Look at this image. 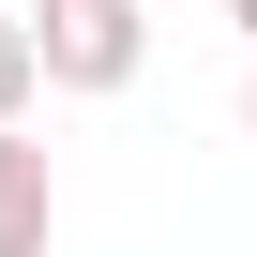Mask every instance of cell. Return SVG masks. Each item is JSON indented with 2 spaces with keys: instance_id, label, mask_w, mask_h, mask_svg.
Segmentation results:
<instances>
[{
  "instance_id": "cell-1",
  "label": "cell",
  "mask_w": 257,
  "mask_h": 257,
  "mask_svg": "<svg viewBox=\"0 0 257 257\" xmlns=\"http://www.w3.org/2000/svg\"><path fill=\"white\" fill-rule=\"evenodd\" d=\"M31 61H46V91L106 106V91H137L152 16H137V0H31Z\"/></svg>"
},
{
  "instance_id": "cell-2",
  "label": "cell",
  "mask_w": 257,
  "mask_h": 257,
  "mask_svg": "<svg viewBox=\"0 0 257 257\" xmlns=\"http://www.w3.org/2000/svg\"><path fill=\"white\" fill-rule=\"evenodd\" d=\"M46 242H61V167L31 121H0V257H46Z\"/></svg>"
},
{
  "instance_id": "cell-4",
  "label": "cell",
  "mask_w": 257,
  "mask_h": 257,
  "mask_svg": "<svg viewBox=\"0 0 257 257\" xmlns=\"http://www.w3.org/2000/svg\"><path fill=\"white\" fill-rule=\"evenodd\" d=\"M227 31H242V46H257V0H227Z\"/></svg>"
},
{
  "instance_id": "cell-5",
  "label": "cell",
  "mask_w": 257,
  "mask_h": 257,
  "mask_svg": "<svg viewBox=\"0 0 257 257\" xmlns=\"http://www.w3.org/2000/svg\"><path fill=\"white\" fill-rule=\"evenodd\" d=\"M242 137H257V61H242Z\"/></svg>"
},
{
  "instance_id": "cell-3",
  "label": "cell",
  "mask_w": 257,
  "mask_h": 257,
  "mask_svg": "<svg viewBox=\"0 0 257 257\" xmlns=\"http://www.w3.org/2000/svg\"><path fill=\"white\" fill-rule=\"evenodd\" d=\"M46 106V61H31V16H0V121Z\"/></svg>"
},
{
  "instance_id": "cell-6",
  "label": "cell",
  "mask_w": 257,
  "mask_h": 257,
  "mask_svg": "<svg viewBox=\"0 0 257 257\" xmlns=\"http://www.w3.org/2000/svg\"><path fill=\"white\" fill-rule=\"evenodd\" d=\"M137 16H152V31H167V16H182V0H137Z\"/></svg>"
}]
</instances>
